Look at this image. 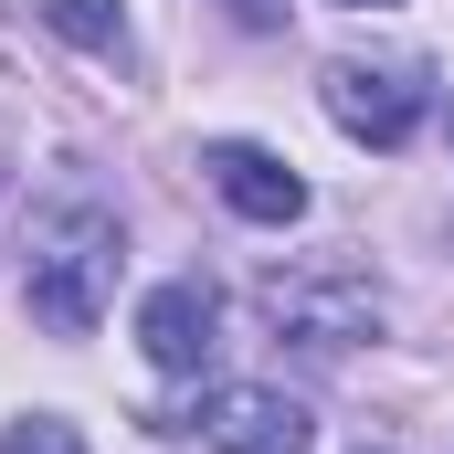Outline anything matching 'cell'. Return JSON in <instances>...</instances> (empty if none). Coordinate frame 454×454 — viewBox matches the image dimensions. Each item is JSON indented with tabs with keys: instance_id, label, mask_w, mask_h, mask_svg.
<instances>
[{
	"instance_id": "1",
	"label": "cell",
	"mask_w": 454,
	"mask_h": 454,
	"mask_svg": "<svg viewBox=\"0 0 454 454\" xmlns=\"http://www.w3.org/2000/svg\"><path fill=\"white\" fill-rule=\"evenodd\" d=\"M116 264H127V232H116L106 201H43L21 223V296L53 339H96L116 296Z\"/></svg>"
},
{
	"instance_id": "2",
	"label": "cell",
	"mask_w": 454,
	"mask_h": 454,
	"mask_svg": "<svg viewBox=\"0 0 454 454\" xmlns=\"http://www.w3.org/2000/svg\"><path fill=\"white\" fill-rule=\"evenodd\" d=\"M317 106L339 116V137H359V148H402L423 127V106H434V74H423V53H339L317 74Z\"/></svg>"
},
{
	"instance_id": "3",
	"label": "cell",
	"mask_w": 454,
	"mask_h": 454,
	"mask_svg": "<svg viewBox=\"0 0 454 454\" xmlns=\"http://www.w3.org/2000/svg\"><path fill=\"white\" fill-rule=\"evenodd\" d=\"M137 348H148V370L191 380V370L223 348V296H212L201 275H169V286H148V307H137Z\"/></svg>"
},
{
	"instance_id": "4",
	"label": "cell",
	"mask_w": 454,
	"mask_h": 454,
	"mask_svg": "<svg viewBox=\"0 0 454 454\" xmlns=\"http://www.w3.org/2000/svg\"><path fill=\"white\" fill-rule=\"evenodd\" d=\"M212 454H317V423L275 391V380H223L212 412H201Z\"/></svg>"
},
{
	"instance_id": "5",
	"label": "cell",
	"mask_w": 454,
	"mask_h": 454,
	"mask_svg": "<svg viewBox=\"0 0 454 454\" xmlns=\"http://www.w3.org/2000/svg\"><path fill=\"white\" fill-rule=\"evenodd\" d=\"M201 169H212V191H223L243 223H264V232L307 223V180H296L275 148H254V137H212V148H201Z\"/></svg>"
},
{
	"instance_id": "6",
	"label": "cell",
	"mask_w": 454,
	"mask_h": 454,
	"mask_svg": "<svg viewBox=\"0 0 454 454\" xmlns=\"http://www.w3.org/2000/svg\"><path fill=\"white\" fill-rule=\"evenodd\" d=\"M264 317L296 328L307 348L380 339V296H370V286H317V275H264Z\"/></svg>"
},
{
	"instance_id": "7",
	"label": "cell",
	"mask_w": 454,
	"mask_h": 454,
	"mask_svg": "<svg viewBox=\"0 0 454 454\" xmlns=\"http://www.w3.org/2000/svg\"><path fill=\"white\" fill-rule=\"evenodd\" d=\"M43 21H53L64 43H85V53H127V21H116V0H43Z\"/></svg>"
},
{
	"instance_id": "8",
	"label": "cell",
	"mask_w": 454,
	"mask_h": 454,
	"mask_svg": "<svg viewBox=\"0 0 454 454\" xmlns=\"http://www.w3.org/2000/svg\"><path fill=\"white\" fill-rule=\"evenodd\" d=\"M0 454H85V434H74L64 412H21V423L0 434Z\"/></svg>"
},
{
	"instance_id": "9",
	"label": "cell",
	"mask_w": 454,
	"mask_h": 454,
	"mask_svg": "<svg viewBox=\"0 0 454 454\" xmlns=\"http://www.w3.org/2000/svg\"><path fill=\"white\" fill-rule=\"evenodd\" d=\"M232 11H243V21H264V11H275V0H232Z\"/></svg>"
},
{
	"instance_id": "10",
	"label": "cell",
	"mask_w": 454,
	"mask_h": 454,
	"mask_svg": "<svg viewBox=\"0 0 454 454\" xmlns=\"http://www.w3.org/2000/svg\"><path fill=\"white\" fill-rule=\"evenodd\" d=\"M339 11H391V0H339Z\"/></svg>"
}]
</instances>
